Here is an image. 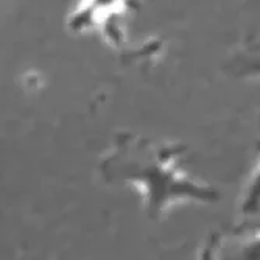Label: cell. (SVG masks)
Here are the masks:
<instances>
[{
    "instance_id": "obj_1",
    "label": "cell",
    "mask_w": 260,
    "mask_h": 260,
    "mask_svg": "<svg viewBox=\"0 0 260 260\" xmlns=\"http://www.w3.org/2000/svg\"><path fill=\"white\" fill-rule=\"evenodd\" d=\"M181 148L134 134H122L102 160L108 182L136 188L148 217L160 220L182 203H209L217 193L182 169Z\"/></svg>"
},
{
    "instance_id": "obj_2",
    "label": "cell",
    "mask_w": 260,
    "mask_h": 260,
    "mask_svg": "<svg viewBox=\"0 0 260 260\" xmlns=\"http://www.w3.org/2000/svg\"><path fill=\"white\" fill-rule=\"evenodd\" d=\"M131 0H78L69 16V28L77 33L103 31L114 44L120 42V30L117 23L128 14Z\"/></svg>"
},
{
    "instance_id": "obj_3",
    "label": "cell",
    "mask_w": 260,
    "mask_h": 260,
    "mask_svg": "<svg viewBox=\"0 0 260 260\" xmlns=\"http://www.w3.org/2000/svg\"><path fill=\"white\" fill-rule=\"evenodd\" d=\"M260 204V167L257 169L254 179H251L249 184V190L246 195V201H245V209H257V206Z\"/></svg>"
}]
</instances>
